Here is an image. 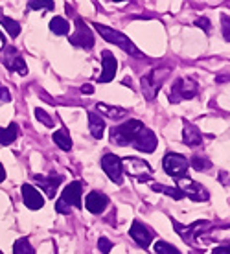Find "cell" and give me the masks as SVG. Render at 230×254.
<instances>
[{
    "label": "cell",
    "mask_w": 230,
    "mask_h": 254,
    "mask_svg": "<svg viewBox=\"0 0 230 254\" xmlns=\"http://www.w3.org/2000/svg\"><path fill=\"white\" fill-rule=\"evenodd\" d=\"M81 195H83V188H81V183H70V185L66 186L61 193V199L58 201L56 204V210H58L59 214H68L70 212V206H81Z\"/></svg>",
    "instance_id": "obj_4"
},
{
    "label": "cell",
    "mask_w": 230,
    "mask_h": 254,
    "mask_svg": "<svg viewBox=\"0 0 230 254\" xmlns=\"http://www.w3.org/2000/svg\"><path fill=\"white\" fill-rule=\"evenodd\" d=\"M4 179H6V172H4V166L0 164V183H2Z\"/></svg>",
    "instance_id": "obj_37"
},
{
    "label": "cell",
    "mask_w": 230,
    "mask_h": 254,
    "mask_svg": "<svg viewBox=\"0 0 230 254\" xmlns=\"http://www.w3.org/2000/svg\"><path fill=\"white\" fill-rule=\"evenodd\" d=\"M212 254H230V245H225V247H216Z\"/></svg>",
    "instance_id": "obj_33"
},
{
    "label": "cell",
    "mask_w": 230,
    "mask_h": 254,
    "mask_svg": "<svg viewBox=\"0 0 230 254\" xmlns=\"http://www.w3.org/2000/svg\"><path fill=\"white\" fill-rule=\"evenodd\" d=\"M13 253L15 254H35L33 253V247L30 245V242H28L26 238H20V240L15 242V245H13Z\"/></svg>",
    "instance_id": "obj_24"
},
{
    "label": "cell",
    "mask_w": 230,
    "mask_h": 254,
    "mask_svg": "<svg viewBox=\"0 0 230 254\" xmlns=\"http://www.w3.org/2000/svg\"><path fill=\"white\" fill-rule=\"evenodd\" d=\"M116 70H118V61L115 59V56L111 52H103V72L100 76V81L109 83L111 79H115Z\"/></svg>",
    "instance_id": "obj_15"
},
{
    "label": "cell",
    "mask_w": 230,
    "mask_h": 254,
    "mask_svg": "<svg viewBox=\"0 0 230 254\" xmlns=\"http://www.w3.org/2000/svg\"><path fill=\"white\" fill-rule=\"evenodd\" d=\"M221 28H223V37L230 43V17L227 15L221 17Z\"/></svg>",
    "instance_id": "obj_31"
},
{
    "label": "cell",
    "mask_w": 230,
    "mask_h": 254,
    "mask_svg": "<svg viewBox=\"0 0 230 254\" xmlns=\"http://www.w3.org/2000/svg\"><path fill=\"white\" fill-rule=\"evenodd\" d=\"M54 142L58 144L63 151H70L72 149V140H70V134H68V131L66 129H59V131H56L54 133Z\"/></svg>",
    "instance_id": "obj_21"
},
{
    "label": "cell",
    "mask_w": 230,
    "mask_h": 254,
    "mask_svg": "<svg viewBox=\"0 0 230 254\" xmlns=\"http://www.w3.org/2000/svg\"><path fill=\"white\" fill-rule=\"evenodd\" d=\"M30 7L32 9H54V0H30Z\"/></svg>",
    "instance_id": "obj_28"
},
{
    "label": "cell",
    "mask_w": 230,
    "mask_h": 254,
    "mask_svg": "<svg viewBox=\"0 0 230 254\" xmlns=\"http://www.w3.org/2000/svg\"><path fill=\"white\" fill-rule=\"evenodd\" d=\"M129 234H131V238H133L134 242L138 243L140 247H144V249H147L149 245H151V232L142 225V223H138V221H134L133 225H131V230H129Z\"/></svg>",
    "instance_id": "obj_14"
},
{
    "label": "cell",
    "mask_w": 230,
    "mask_h": 254,
    "mask_svg": "<svg viewBox=\"0 0 230 254\" xmlns=\"http://www.w3.org/2000/svg\"><path fill=\"white\" fill-rule=\"evenodd\" d=\"M109 204V197L102 193V191H90L87 199H85V206L90 214H102L103 210Z\"/></svg>",
    "instance_id": "obj_12"
},
{
    "label": "cell",
    "mask_w": 230,
    "mask_h": 254,
    "mask_svg": "<svg viewBox=\"0 0 230 254\" xmlns=\"http://www.w3.org/2000/svg\"><path fill=\"white\" fill-rule=\"evenodd\" d=\"M35 116H37V120L43 122L46 127H54V120L48 116V113H46V111H43V109H35Z\"/></svg>",
    "instance_id": "obj_30"
},
{
    "label": "cell",
    "mask_w": 230,
    "mask_h": 254,
    "mask_svg": "<svg viewBox=\"0 0 230 254\" xmlns=\"http://www.w3.org/2000/svg\"><path fill=\"white\" fill-rule=\"evenodd\" d=\"M190 164L197 170V172H206V170H210L212 164H210V160L208 159H203V157H193L192 162Z\"/></svg>",
    "instance_id": "obj_27"
},
{
    "label": "cell",
    "mask_w": 230,
    "mask_h": 254,
    "mask_svg": "<svg viewBox=\"0 0 230 254\" xmlns=\"http://www.w3.org/2000/svg\"><path fill=\"white\" fill-rule=\"evenodd\" d=\"M121 170L127 173L129 177H134L138 181H147L153 173L151 166L147 164L146 160L136 159V157H129V159L121 160Z\"/></svg>",
    "instance_id": "obj_6"
},
{
    "label": "cell",
    "mask_w": 230,
    "mask_h": 254,
    "mask_svg": "<svg viewBox=\"0 0 230 254\" xmlns=\"http://www.w3.org/2000/svg\"><path fill=\"white\" fill-rule=\"evenodd\" d=\"M195 24L201 26V28H205L206 32L210 30V22H208V19H197V20H195Z\"/></svg>",
    "instance_id": "obj_34"
},
{
    "label": "cell",
    "mask_w": 230,
    "mask_h": 254,
    "mask_svg": "<svg viewBox=\"0 0 230 254\" xmlns=\"http://www.w3.org/2000/svg\"><path fill=\"white\" fill-rule=\"evenodd\" d=\"M177 183H179V190L182 191L184 195L192 197L193 201H206V199H208L206 188H203V186L197 185V183H193L192 179L182 177V179H179Z\"/></svg>",
    "instance_id": "obj_9"
},
{
    "label": "cell",
    "mask_w": 230,
    "mask_h": 254,
    "mask_svg": "<svg viewBox=\"0 0 230 254\" xmlns=\"http://www.w3.org/2000/svg\"><path fill=\"white\" fill-rule=\"evenodd\" d=\"M131 146H134L142 153H153L155 149H157V136H155V133L151 131V129L144 127L140 133H138V136L134 138V142L131 144Z\"/></svg>",
    "instance_id": "obj_10"
},
{
    "label": "cell",
    "mask_w": 230,
    "mask_h": 254,
    "mask_svg": "<svg viewBox=\"0 0 230 254\" xmlns=\"http://www.w3.org/2000/svg\"><path fill=\"white\" fill-rule=\"evenodd\" d=\"M172 74L170 66H157L153 68L147 76L142 77V92L146 96V100H155V96L159 94V90L162 89V85L166 81V77Z\"/></svg>",
    "instance_id": "obj_1"
},
{
    "label": "cell",
    "mask_w": 230,
    "mask_h": 254,
    "mask_svg": "<svg viewBox=\"0 0 230 254\" xmlns=\"http://www.w3.org/2000/svg\"><path fill=\"white\" fill-rule=\"evenodd\" d=\"M0 20H2V24H4V28H6V32L11 35V37H17L20 33V26L19 22H15L13 19H9V17H4V15H0Z\"/></svg>",
    "instance_id": "obj_23"
},
{
    "label": "cell",
    "mask_w": 230,
    "mask_h": 254,
    "mask_svg": "<svg viewBox=\"0 0 230 254\" xmlns=\"http://www.w3.org/2000/svg\"><path fill=\"white\" fill-rule=\"evenodd\" d=\"M17 134H19V129H17L15 124H11V126L7 127H0V144L2 146H9L11 142H15Z\"/></svg>",
    "instance_id": "obj_20"
},
{
    "label": "cell",
    "mask_w": 230,
    "mask_h": 254,
    "mask_svg": "<svg viewBox=\"0 0 230 254\" xmlns=\"http://www.w3.org/2000/svg\"><path fill=\"white\" fill-rule=\"evenodd\" d=\"M89 129H90V134L94 138H102L103 131H105V122L100 118V115L89 113Z\"/></svg>",
    "instance_id": "obj_19"
},
{
    "label": "cell",
    "mask_w": 230,
    "mask_h": 254,
    "mask_svg": "<svg viewBox=\"0 0 230 254\" xmlns=\"http://www.w3.org/2000/svg\"><path fill=\"white\" fill-rule=\"evenodd\" d=\"M153 190L155 191H164L166 195L175 197V199H182V197H184V193H182L179 188H168V186H162V185H153Z\"/></svg>",
    "instance_id": "obj_26"
},
{
    "label": "cell",
    "mask_w": 230,
    "mask_h": 254,
    "mask_svg": "<svg viewBox=\"0 0 230 254\" xmlns=\"http://www.w3.org/2000/svg\"><path fill=\"white\" fill-rule=\"evenodd\" d=\"M4 45H6V43H4V37H2V33H0V50L4 48Z\"/></svg>",
    "instance_id": "obj_38"
},
{
    "label": "cell",
    "mask_w": 230,
    "mask_h": 254,
    "mask_svg": "<svg viewBox=\"0 0 230 254\" xmlns=\"http://www.w3.org/2000/svg\"><path fill=\"white\" fill-rule=\"evenodd\" d=\"M0 254H2V253H0Z\"/></svg>",
    "instance_id": "obj_40"
},
{
    "label": "cell",
    "mask_w": 230,
    "mask_h": 254,
    "mask_svg": "<svg viewBox=\"0 0 230 254\" xmlns=\"http://www.w3.org/2000/svg\"><path fill=\"white\" fill-rule=\"evenodd\" d=\"M98 247H100V253H102V254H109L111 249H113V243H111L107 238H100V242H98Z\"/></svg>",
    "instance_id": "obj_32"
},
{
    "label": "cell",
    "mask_w": 230,
    "mask_h": 254,
    "mask_svg": "<svg viewBox=\"0 0 230 254\" xmlns=\"http://www.w3.org/2000/svg\"><path fill=\"white\" fill-rule=\"evenodd\" d=\"M50 30L58 35H66L68 30H70V22H66L63 17H54L50 20Z\"/></svg>",
    "instance_id": "obj_22"
},
{
    "label": "cell",
    "mask_w": 230,
    "mask_h": 254,
    "mask_svg": "<svg viewBox=\"0 0 230 254\" xmlns=\"http://www.w3.org/2000/svg\"><path fill=\"white\" fill-rule=\"evenodd\" d=\"M155 253L157 254H180L177 247L170 245L168 242H157L155 243Z\"/></svg>",
    "instance_id": "obj_25"
},
{
    "label": "cell",
    "mask_w": 230,
    "mask_h": 254,
    "mask_svg": "<svg viewBox=\"0 0 230 254\" xmlns=\"http://www.w3.org/2000/svg\"><path fill=\"white\" fill-rule=\"evenodd\" d=\"M162 164H164V172H166L170 177H175L177 181L186 177L188 160H186V157L179 155V153H168L166 157H164V160H162Z\"/></svg>",
    "instance_id": "obj_7"
},
{
    "label": "cell",
    "mask_w": 230,
    "mask_h": 254,
    "mask_svg": "<svg viewBox=\"0 0 230 254\" xmlns=\"http://www.w3.org/2000/svg\"><path fill=\"white\" fill-rule=\"evenodd\" d=\"M197 83L190 79V77H180L173 83L172 92H170V102L172 103H179L182 100H192L193 96L197 94Z\"/></svg>",
    "instance_id": "obj_5"
},
{
    "label": "cell",
    "mask_w": 230,
    "mask_h": 254,
    "mask_svg": "<svg viewBox=\"0 0 230 254\" xmlns=\"http://www.w3.org/2000/svg\"><path fill=\"white\" fill-rule=\"evenodd\" d=\"M61 181H63L61 177H41V175H35V183L45 190V193L48 197H56V191H58Z\"/></svg>",
    "instance_id": "obj_17"
},
{
    "label": "cell",
    "mask_w": 230,
    "mask_h": 254,
    "mask_svg": "<svg viewBox=\"0 0 230 254\" xmlns=\"http://www.w3.org/2000/svg\"><path fill=\"white\" fill-rule=\"evenodd\" d=\"M102 168H103V172L109 175L111 181H115L116 185H120V183H121V173H123V170H121V159H120V157H116V155H113V153L103 155Z\"/></svg>",
    "instance_id": "obj_8"
},
{
    "label": "cell",
    "mask_w": 230,
    "mask_h": 254,
    "mask_svg": "<svg viewBox=\"0 0 230 254\" xmlns=\"http://www.w3.org/2000/svg\"><path fill=\"white\" fill-rule=\"evenodd\" d=\"M113 2H125V0H113Z\"/></svg>",
    "instance_id": "obj_39"
},
{
    "label": "cell",
    "mask_w": 230,
    "mask_h": 254,
    "mask_svg": "<svg viewBox=\"0 0 230 254\" xmlns=\"http://www.w3.org/2000/svg\"><path fill=\"white\" fill-rule=\"evenodd\" d=\"M94 28H96L98 32H100V35H102L107 43H113V45H116V46H120L121 50L123 52H127L129 56H133V58H138V59H142L144 58V54H142L136 46L131 43V39L129 37H125L123 33H120V32H116V30H113V28H109V26H103V24H100V22H96L94 24Z\"/></svg>",
    "instance_id": "obj_2"
},
{
    "label": "cell",
    "mask_w": 230,
    "mask_h": 254,
    "mask_svg": "<svg viewBox=\"0 0 230 254\" xmlns=\"http://www.w3.org/2000/svg\"><path fill=\"white\" fill-rule=\"evenodd\" d=\"M22 201L30 210H39L45 206V199L39 193L37 188H33L32 185L22 186Z\"/></svg>",
    "instance_id": "obj_13"
},
{
    "label": "cell",
    "mask_w": 230,
    "mask_h": 254,
    "mask_svg": "<svg viewBox=\"0 0 230 254\" xmlns=\"http://www.w3.org/2000/svg\"><path fill=\"white\" fill-rule=\"evenodd\" d=\"M9 68L15 70V72H19L20 76H26V74H28V68H26V63H24V59H22V58L15 59Z\"/></svg>",
    "instance_id": "obj_29"
},
{
    "label": "cell",
    "mask_w": 230,
    "mask_h": 254,
    "mask_svg": "<svg viewBox=\"0 0 230 254\" xmlns=\"http://www.w3.org/2000/svg\"><path fill=\"white\" fill-rule=\"evenodd\" d=\"M182 140H184L186 146L197 147L203 144V134H201V131L193 124H186L184 131H182Z\"/></svg>",
    "instance_id": "obj_16"
},
{
    "label": "cell",
    "mask_w": 230,
    "mask_h": 254,
    "mask_svg": "<svg viewBox=\"0 0 230 254\" xmlns=\"http://www.w3.org/2000/svg\"><path fill=\"white\" fill-rule=\"evenodd\" d=\"M142 129H144V124L140 120H129L111 129V142L118 146H129L133 144Z\"/></svg>",
    "instance_id": "obj_3"
},
{
    "label": "cell",
    "mask_w": 230,
    "mask_h": 254,
    "mask_svg": "<svg viewBox=\"0 0 230 254\" xmlns=\"http://www.w3.org/2000/svg\"><path fill=\"white\" fill-rule=\"evenodd\" d=\"M0 98H2V102H9V92H7V89H0Z\"/></svg>",
    "instance_id": "obj_35"
},
{
    "label": "cell",
    "mask_w": 230,
    "mask_h": 254,
    "mask_svg": "<svg viewBox=\"0 0 230 254\" xmlns=\"http://www.w3.org/2000/svg\"><path fill=\"white\" fill-rule=\"evenodd\" d=\"M81 92H87V94H90V92H92V87H90V85H83V87H81Z\"/></svg>",
    "instance_id": "obj_36"
},
{
    "label": "cell",
    "mask_w": 230,
    "mask_h": 254,
    "mask_svg": "<svg viewBox=\"0 0 230 254\" xmlns=\"http://www.w3.org/2000/svg\"><path fill=\"white\" fill-rule=\"evenodd\" d=\"M70 43L76 46H81V48H90L94 45V37L87 28V24H83V20H76V33L70 37Z\"/></svg>",
    "instance_id": "obj_11"
},
{
    "label": "cell",
    "mask_w": 230,
    "mask_h": 254,
    "mask_svg": "<svg viewBox=\"0 0 230 254\" xmlns=\"http://www.w3.org/2000/svg\"><path fill=\"white\" fill-rule=\"evenodd\" d=\"M96 109L105 115L107 118H113V120H120V118H125L127 116V111L121 107H113V105H107V103H98Z\"/></svg>",
    "instance_id": "obj_18"
}]
</instances>
